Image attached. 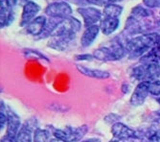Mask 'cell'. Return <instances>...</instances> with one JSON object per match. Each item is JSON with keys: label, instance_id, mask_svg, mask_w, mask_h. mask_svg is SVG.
Wrapping results in <instances>:
<instances>
[{"label": "cell", "instance_id": "1", "mask_svg": "<svg viewBox=\"0 0 160 142\" xmlns=\"http://www.w3.org/2000/svg\"><path fill=\"white\" fill-rule=\"evenodd\" d=\"M160 43V36L157 33L143 34L129 39L125 46L129 59L143 57Z\"/></svg>", "mask_w": 160, "mask_h": 142}, {"label": "cell", "instance_id": "2", "mask_svg": "<svg viewBox=\"0 0 160 142\" xmlns=\"http://www.w3.org/2000/svg\"><path fill=\"white\" fill-rule=\"evenodd\" d=\"M132 76L142 82L154 81L160 77V64L157 63H149L139 65L133 69Z\"/></svg>", "mask_w": 160, "mask_h": 142}, {"label": "cell", "instance_id": "3", "mask_svg": "<svg viewBox=\"0 0 160 142\" xmlns=\"http://www.w3.org/2000/svg\"><path fill=\"white\" fill-rule=\"evenodd\" d=\"M82 24L80 20L73 17L62 19L60 23L56 26L54 31L51 33V37H62V36H74L80 31Z\"/></svg>", "mask_w": 160, "mask_h": 142}, {"label": "cell", "instance_id": "4", "mask_svg": "<svg viewBox=\"0 0 160 142\" xmlns=\"http://www.w3.org/2000/svg\"><path fill=\"white\" fill-rule=\"evenodd\" d=\"M88 128L83 125L79 128H65L64 130H55L54 135L57 139L62 142H75L80 140L86 133Z\"/></svg>", "mask_w": 160, "mask_h": 142}, {"label": "cell", "instance_id": "5", "mask_svg": "<svg viewBox=\"0 0 160 142\" xmlns=\"http://www.w3.org/2000/svg\"><path fill=\"white\" fill-rule=\"evenodd\" d=\"M18 0H1L0 1V27L5 28L11 25L14 19V8Z\"/></svg>", "mask_w": 160, "mask_h": 142}, {"label": "cell", "instance_id": "6", "mask_svg": "<svg viewBox=\"0 0 160 142\" xmlns=\"http://www.w3.org/2000/svg\"><path fill=\"white\" fill-rule=\"evenodd\" d=\"M72 13H73V10H72L71 6L64 1L53 2L45 8L46 15L54 18L64 19L71 17Z\"/></svg>", "mask_w": 160, "mask_h": 142}, {"label": "cell", "instance_id": "7", "mask_svg": "<svg viewBox=\"0 0 160 142\" xmlns=\"http://www.w3.org/2000/svg\"><path fill=\"white\" fill-rule=\"evenodd\" d=\"M77 11L82 18L85 28L96 25V23L101 20L103 15V13L95 7H81L78 8Z\"/></svg>", "mask_w": 160, "mask_h": 142}, {"label": "cell", "instance_id": "8", "mask_svg": "<svg viewBox=\"0 0 160 142\" xmlns=\"http://www.w3.org/2000/svg\"><path fill=\"white\" fill-rule=\"evenodd\" d=\"M40 11V6L34 2L29 0L27 1L22 9V13H21V18H20V26L21 27H26L32 20H34L37 18V15Z\"/></svg>", "mask_w": 160, "mask_h": 142}, {"label": "cell", "instance_id": "9", "mask_svg": "<svg viewBox=\"0 0 160 142\" xmlns=\"http://www.w3.org/2000/svg\"><path fill=\"white\" fill-rule=\"evenodd\" d=\"M149 94V81L141 82L134 89V92L130 98V103L133 106H140L145 102Z\"/></svg>", "mask_w": 160, "mask_h": 142}, {"label": "cell", "instance_id": "10", "mask_svg": "<svg viewBox=\"0 0 160 142\" xmlns=\"http://www.w3.org/2000/svg\"><path fill=\"white\" fill-rule=\"evenodd\" d=\"M111 133L113 134L114 138H119V139H132L137 138L136 133L128 128V126L122 124V123H114L111 127Z\"/></svg>", "mask_w": 160, "mask_h": 142}, {"label": "cell", "instance_id": "11", "mask_svg": "<svg viewBox=\"0 0 160 142\" xmlns=\"http://www.w3.org/2000/svg\"><path fill=\"white\" fill-rule=\"evenodd\" d=\"M47 19L44 16L37 17L34 20H32L26 27V32L32 36H40L45 29Z\"/></svg>", "mask_w": 160, "mask_h": 142}, {"label": "cell", "instance_id": "12", "mask_svg": "<svg viewBox=\"0 0 160 142\" xmlns=\"http://www.w3.org/2000/svg\"><path fill=\"white\" fill-rule=\"evenodd\" d=\"M8 116V128H7V134L6 136L16 138L20 127V119L14 112L9 110L7 113Z\"/></svg>", "mask_w": 160, "mask_h": 142}, {"label": "cell", "instance_id": "13", "mask_svg": "<svg viewBox=\"0 0 160 142\" xmlns=\"http://www.w3.org/2000/svg\"><path fill=\"white\" fill-rule=\"evenodd\" d=\"M74 36H62V37H51L48 41V46L59 51H63L70 44V42L75 38Z\"/></svg>", "mask_w": 160, "mask_h": 142}, {"label": "cell", "instance_id": "14", "mask_svg": "<svg viewBox=\"0 0 160 142\" xmlns=\"http://www.w3.org/2000/svg\"><path fill=\"white\" fill-rule=\"evenodd\" d=\"M100 31V26L93 25L88 28H85V30L81 38V45L82 47H88L90 46L93 41L96 39Z\"/></svg>", "mask_w": 160, "mask_h": 142}, {"label": "cell", "instance_id": "15", "mask_svg": "<svg viewBox=\"0 0 160 142\" xmlns=\"http://www.w3.org/2000/svg\"><path fill=\"white\" fill-rule=\"evenodd\" d=\"M120 20L119 18H105L104 19L101 20L100 23V29L104 35L109 36L112 33H114L117 28L119 27Z\"/></svg>", "mask_w": 160, "mask_h": 142}, {"label": "cell", "instance_id": "16", "mask_svg": "<svg viewBox=\"0 0 160 142\" xmlns=\"http://www.w3.org/2000/svg\"><path fill=\"white\" fill-rule=\"evenodd\" d=\"M77 69L79 72L83 74L84 76H88L91 78H96V79H108L110 77V74L107 71L104 70H99V69H91V68H87L84 65L78 64Z\"/></svg>", "mask_w": 160, "mask_h": 142}, {"label": "cell", "instance_id": "17", "mask_svg": "<svg viewBox=\"0 0 160 142\" xmlns=\"http://www.w3.org/2000/svg\"><path fill=\"white\" fill-rule=\"evenodd\" d=\"M94 58L100 61L104 62H110V61H117L116 57L114 55V52L109 47H101L94 51L93 53Z\"/></svg>", "mask_w": 160, "mask_h": 142}, {"label": "cell", "instance_id": "18", "mask_svg": "<svg viewBox=\"0 0 160 142\" xmlns=\"http://www.w3.org/2000/svg\"><path fill=\"white\" fill-rule=\"evenodd\" d=\"M32 134H33L32 128L26 122L19 130L16 137V140L17 142H32Z\"/></svg>", "mask_w": 160, "mask_h": 142}, {"label": "cell", "instance_id": "19", "mask_svg": "<svg viewBox=\"0 0 160 142\" xmlns=\"http://www.w3.org/2000/svg\"><path fill=\"white\" fill-rule=\"evenodd\" d=\"M142 62L144 63H160V43L155 46L153 49H152L148 54L144 55L141 58Z\"/></svg>", "mask_w": 160, "mask_h": 142}, {"label": "cell", "instance_id": "20", "mask_svg": "<svg viewBox=\"0 0 160 142\" xmlns=\"http://www.w3.org/2000/svg\"><path fill=\"white\" fill-rule=\"evenodd\" d=\"M123 12V7L118 4H109L104 8V16L105 18H118Z\"/></svg>", "mask_w": 160, "mask_h": 142}, {"label": "cell", "instance_id": "21", "mask_svg": "<svg viewBox=\"0 0 160 142\" xmlns=\"http://www.w3.org/2000/svg\"><path fill=\"white\" fill-rule=\"evenodd\" d=\"M152 11L149 8H145L142 5H137L132 10V17L137 18V19H143L146 18H150L152 16Z\"/></svg>", "mask_w": 160, "mask_h": 142}, {"label": "cell", "instance_id": "22", "mask_svg": "<svg viewBox=\"0 0 160 142\" xmlns=\"http://www.w3.org/2000/svg\"><path fill=\"white\" fill-rule=\"evenodd\" d=\"M34 142H51L50 133L47 130L36 129L34 133Z\"/></svg>", "mask_w": 160, "mask_h": 142}, {"label": "cell", "instance_id": "23", "mask_svg": "<svg viewBox=\"0 0 160 142\" xmlns=\"http://www.w3.org/2000/svg\"><path fill=\"white\" fill-rule=\"evenodd\" d=\"M149 91L153 96H160V81H149Z\"/></svg>", "mask_w": 160, "mask_h": 142}, {"label": "cell", "instance_id": "24", "mask_svg": "<svg viewBox=\"0 0 160 142\" xmlns=\"http://www.w3.org/2000/svg\"><path fill=\"white\" fill-rule=\"evenodd\" d=\"M86 3L92 4V5H98V6H108L109 4H114L117 2H121L122 0H84Z\"/></svg>", "mask_w": 160, "mask_h": 142}, {"label": "cell", "instance_id": "25", "mask_svg": "<svg viewBox=\"0 0 160 142\" xmlns=\"http://www.w3.org/2000/svg\"><path fill=\"white\" fill-rule=\"evenodd\" d=\"M24 55L26 57H28V58H30V57H36V58H38V60H44L46 61L47 63L49 62V60L46 58L45 56H43L42 54H40L38 51H36V50H25L24 51Z\"/></svg>", "mask_w": 160, "mask_h": 142}, {"label": "cell", "instance_id": "26", "mask_svg": "<svg viewBox=\"0 0 160 142\" xmlns=\"http://www.w3.org/2000/svg\"><path fill=\"white\" fill-rule=\"evenodd\" d=\"M143 3L149 9L160 7V0H143Z\"/></svg>", "mask_w": 160, "mask_h": 142}, {"label": "cell", "instance_id": "27", "mask_svg": "<svg viewBox=\"0 0 160 142\" xmlns=\"http://www.w3.org/2000/svg\"><path fill=\"white\" fill-rule=\"evenodd\" d=\"M92 59H94V56L88 55V54L78 55L75 57V60H77V61H92Z\"/></svg>", "mask_w": 160, "mask_h": 142}, {"label": "cell", "instance_id": "28", "mask_svg": "<svg viewBox=\"0 0 160 142\" xmlns=\"http://www.w3.org/2000/svg\"><path fill=\"white\" fill-rule=\"evenodd\" d=\"M0 118H1V121H0V127H1V130H2L4 126L6 124H8V116L3 112L2 109H1V113H0Z\"/></svg>", "mask_w": 160, "mask_h": 142}, {"label": "cell", "instance_id": "29", "mask_svg": "<svg viewBox=\"0 0 160 142\" xmlns=\"http://www.w3.org/2000/svg\"><path fill=\"white\" fill-rule=\"evenodd\" d=\"M152 130L155 132V134L160 133V119L156 120L153 124H152Z\"/></svg>", "mask_w": 160, "mask_h": 142}, {"label": "cell", "instance_id": "30", "mask_svg": "<svg viewBox=\"0 0 160 142\" xmlns=\"http://www.w3.org/2000/svg\"><path fill=\"white\" fill-rule=\"evenodd\" d=\"M148 142H160V135H158V134H153L150 136Z\"/></svg>", "mask_w": 160, "mask_h": 142}, {"label": "cell", "instance_id": "31", "mask_svg": "<svg viewBox=\"0 0 160 142\" xmlns=\"http://www.w3.org/2000/svg\"><path fill=\"white\" fill-rule=\"evenodd\" d=\"M109 142H133V141H132V139H119L113 137V139L110 140Z\"/></svg>", "mask_w": 160, "mask_h": 142}, {"label": "cell", "instance_id": "32", "mask_svg": "<svg viewBox=\"0 0 160 142\" xmlns=\"http://www.w3.org/2000/svg\"><path fill=\"white\" fill-rule=\"evenodd\" d=\"M83 142H100V140H99V139H96V138H90V139L85 140V141H83Z\"/></svg>", "mask_w": 160, "mask_h": 142}, {"label": "cell", "instance_id": "33", "mask_svg": "<svg viewBox=\"0 0 160 142\" xmlns=\"http://www.w3.org/2000/svg\"><path fill=\"white\" fill-rule=\"evenodd\" d=\"M157 24H158V25L160 26V20H158V21H157Z\"/></svg>", "mask_w": 160, "mask_h": 142}]
</instances>
